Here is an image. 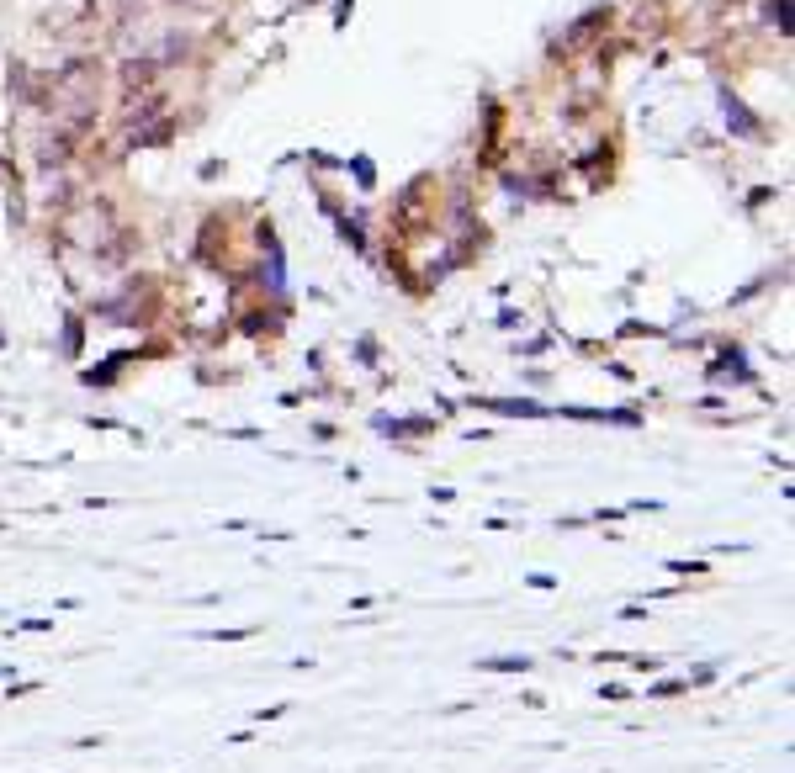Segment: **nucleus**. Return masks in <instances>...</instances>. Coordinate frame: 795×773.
<instances>
[{"label":"nucleus","instance_id":"obj_5","mask_svg":"<svg viewBox=\"0 0 795 773\" xmlns=\"http://www.w3.org/2000/svg\"><path fill=\"white\" fill-rule=\"evenodd\" d=\"M255 636V625H233V631H207L201 641H250Z\"/></svg>","mask_w":795,"mask_h":773},{"label":"nucleus","instance_id":"obj_6","mask_svg":"<svg viewBox=\"0 0 795 773\" xmlns=\"http://www.w3.org/2000/svg\"><path fill=\"white\" fill-rule=\"evenodd\" d=\"M599 699H615V704H626V699H636V689H631V683H599Z\"/></svg>","mask_w":795,"mask_h":773},{"label":"nucleus","instance_id":"obj_2","mask_svg":"<svg viewBox=\"0 0 795 773\" xmlns=\"http://www.w3.org/2000/svg\"><path fill=\"white\" fill-rule=\"evenodd\" d=\"M477 667H483V673H530L535 662H530V657L520 652V657H483Z\"/></svg>","mask_w":795,"mask_h":773},{"label":"nucleus","instance_id":"obj_4","mask_svg":"<svg viewBox=\"0 0 795 773\" xmlns=\"http://www.w3.org/2000/svg\"><path fill=\"white\" fill-rule=\"evenodd\" d=\"M716 673H721V667H716V662H700V667H689V694H695V689H711V683H716Z\"/></svg>","mask_w":795,"mask_h":773},{"label":"nucleus","instance_id":"obj_3","mask_svg":"<svg viewBox=\"0 0 795 773\" xmlns=\"http://www.w3.org/2000/svg\"><path fill=\"white\" fill-rule=\"evenodd\" d=\"M297 704L292 699H282V704H265V710H255V726H276V721H287Z\"/></svg>","mask_w":795,"mask_h":773},{"label":"nucleus","instance_id":"obj_1","mask_svg":"<svg viewBox=\"0 0 795 773\" xmlns=\"http://www.w3.org/2000/svg\"><path fill=\"white\" fill-rule=\"evenodd\" d=\"M647 699H684V694H689V678L684 673H668V678H657V683H647Z\"/></svg>","mask_w":795,"mask_h":773},{"label":"nucleus","instance_id":"obj_7","mask_svg":"<svg viewBox=\"0 0 795 773\" xmlns=\"http://www.w3.org/2000/svg\"><path fill=\"white\" fill-rule=\"evenodd\" d=\"M43 683L38 678H27V683H6V699H27V694H38Z\"/></svg>","mask_w":795,"mask_h":773},{"label":"nucleus","instance_id":"obj_8","mask_svg":"<svg viewBox=\"0 0 795 773\" xmlns=\"http://www.w3.org/2000/svg\"><path fill=\"white\" fill-rule=\"evenodd\" d=\"M255 736H260V731H255V726H239V731H228V742H233V747H250Z\"/></svg>","mask_w":795,"mask_h":773}]
</instances>
